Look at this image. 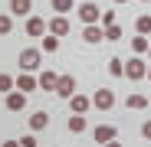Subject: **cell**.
I'll use <instances>...</instances> for the list:
<instances>
[{
	"instance_id": "cell-1",
	"label": "cell",
	"mask_w": 151,
	"mask_h": 147,
	"mask_svg": "<svg viewBox=\"0 0 151 147\" xmlns=\"http://www.w3.org/2000/svg\"><path fill=\"white\" fill-rule=\"evenodd\" d=\"M145 75H148V65H145V59H141V56H132L128 62H125V79L138 82V79H145Z\"/></svg>"
},
{
	"instance_id": "cell-2",
	"label": "cell",
	"mask_w": 151,
	"mask_h": 147,
	"mask_svg": "<svg viewBox=\"0 0 151 147\" xmlns=\"http://www.w3.org/2000/svg\"><path fill=\"white\" fill-rule=\"evenodd\" d=\"M79 20L86 23V26H99V20H102V10H99L95 4H82V7H79Z\"/></svg>"
},
{
	"instance_id": "cell-3",
	"label": "cell",
	"mask_w": 151,
	"mask_h": 147,
	"mask_svg": "<svg viewBox=\"0 0 151 147\" xmlns=\"http://www.w3.org/2000/svg\"><path fill=\"white\" fill-rule=\"evenodd\" d=\"M40 65H43V59H40L36 49H23V53H20V69H23V72H33V69H40Z\"/></svg>"
},
{
	"instance_id": "cell-4",
	"label": "cell",
	"mask_w": 151,
	"mask_h": 147,
	"mask_svg": "<svg viewBox=\"0 0 151 147\" xmlns=\"http://www.w3.org/2000/svg\"><path fill=\"white\" fill-rule=\"evenodd\" d=\"M92 105H95L99 111H109V108L115 105V92H112V88H99L95 98H92Z\"/></svg>"
},
{
	"instance_id": "cell-5",
	"label": "cell",
	"mask_w": 151,
	"mask_h": 147,
	"mask_svg": "<svg viewBox=\"0 0 151 147\" xmlns=\"http://www.w3.org/2000/svg\"><path fill=\"white\" fill-rule=\"evenodd\" d=\"M36 82H40V88H43V92H56V82H59V75H56L53 69H43Z\"/></svg>"
},
{
	"instance_id": "cell-6",
	"label": "cell",
	"mask_w": 151,
	"mask_h": 147,
	"mask_svg": "<svg viewBox=\"0 0 151 147\" xmlns=\"http://www.w3.org/2000/svg\"><path fill=\"white\" fill-rule=\"evenodd\" d=\"M33 88H40V82L33 79V72H20V75H17V92L27 95V92H33Z\"/></svg>"
},
{
	"instance_id": "cell-7",
	"label": "cell",
	"mask_w": 151,
	"mask_h": 147,
	"mask_svg": "<svg viewBox=\"0 0 151 147\" xmlns=\"http://www.w3.org/2000/svg\"><path fill=\"white\" fill-rule=\"evenodd\" d=\"M72 92H76V79H72V75H59L56 95H59V98H72Z\"/></svg>"
},
{
	"instance_id": "cell-8",
	"label": "cell",
	"mask_w": 151,
	"mask_h": 147,
	"mask_svg": "<svg viewBox=\"0 0 151 147\" xmlns=\"http://www.w3.org/2000/svg\"><path fill=\"white\" fill-rule=\"evenodd\" d=\"M23 108H27V95L13 88V92L7 95V111H23Z\"/></svg>"
},
{
	"instance_id": "cell-9",
	"label": "cell",
	"mask_w": 151,
	"mask_h": 147,
	"mask_svg": "<svg viewBox=\"0 0 151 147\" xmlns=\"http://www.w3.org/2000/svg\"><path fill=\"white\" fill-rule=\"evenodd\" d=\"M82 39H86V43H92V46H102V43H105V30H102V26H86Z\"/></svg>"
},
{
	"instance_id": "cell-10",
	"label": "cell",
	"mask_w": 151,
	"mask_h": 147,
	"mask_svg": "<svg viewBox=\"0 0 151 147\" xmlns=\"http://www.w3.org/2000/svg\"><path fill=\"white\" fill-rule=\"evenodd\" d=\"M69 105H72V114H86V111L92 108V98H86V95H72Z\"/></svg>"
},
{
	"instance_id": "cell-11",
	"label": "cell",
	"mask_w": 151,
	"mask_h": 147,
	"mask_svg": "<svg viewBox=\"0 0 151 147\" xmlns=\"http://www.w3.org/2000/svg\"><path fill=\"white\" fill-rule=\"evenodd\" d=\"M49 33H53V36H66L69 33V20L66 16H53V20H49Z\"/></svg>"
},
{
	"instance_id": "cell-12",
	"label": "cell",
	"mask_w": 151,
	"mask_h": 147,
	"mask_svg": "<svg viewBox=\"0 0 151 147\" xmlns=\"http://www.w3.org/2000/svg\"><path fill=\"white\" fill-rule=\"evenodd\" d=\"M95 141H99V144L115 141V124H99V128H95Z\"/></svg>"
},
{
	"instance_id": "cell-13",
	"label": "cell",
	"mask_w": 151,
	"mask_h": 147,
	"mask_svg": "<svg viewBox=\"0 0 151 147\" xmlns=\"http://www.w3.org/2000/svg\"><path fill=\"white\" fill-rule=\"evenodd\" d=\"M43 30H46L43 16H30L27 20V36H43Z\"/></svg>"
},
{
	"instance_id": "cell-14",
	"label": "cell",
	"mask_w": 151,
	"mask_h": 147,
	"mask_svg": "<svg viewBox=\"0 0 151 147\" xmlns=\"http://www.w3.org/2000/svg\"><path fill=\"white\" fill-rule=\"evenodd\" d=\"M49 124V114L46 111H36V114H30V131H43Z\"/></svg>"
},
{
	"instance_id": "cell-15",
	"label": "cell",
	"mask_w": 151,
	"mask_h": 147,
	"mask_svg": "<svg viewBox=\"0 0 151 147\" xmlns=\"http://www.w3.org/2000/svg\"><path fill=\"white\" fill-rule=\"evenodd\" d=\"M148 49H151V43H148V36H135V39H132V53H135V56H145Z\"/></svg>"
},
{
	"instance_id": "cell-16",
	"label": "cell",
	"mask_w": 151,
	"mask_h": 147,
	"mask_svg": "<svg viewBox=\"0 0 151 147\" xmlns=\"http://www.w3.org/2000/svg\"><path fill=\"white\" fill-rule=\"evenodd\" d=\"M10 13L27 16V13H30V0H10Z\"/></svg>"
},
{
	"instance_id": "cell-17",
	"label": "cell",
	"mask_w": 151,
	"mask_h": 147,
	"mask_svg": "<svg viewBox=\"0 0 151 147\" xmlns=\"http://www.w3.org/2000/svg\"><path fill=\"white\" fill-rule=\"evenodd\" d=\"M135 30H138V36H151V16H138Z\"/></svg>"
},
{
	"instance_id": "cell-18",
	"label": "cell",
	"mask_w": 151,
	"mask_h": 147,
	"mask_svg": "<svg viewBox=\"0 0 151 147\" xmlns=\"http://www.w3.org/2000/svg\"><path fill=\"white\" fill-rule=\"evenodd\" d=\"M69 131H72V134H82V131H86V118H82V114H72V118H69Z\"/></svg>"
},
{
	"instance_id": "cell-19",
	"label": "cell",
	"mask_w": 151,
	"mask_h": 147,
	"mask_svg": "<svg viewBox=\"0 0 151 147\" xmlns=\"http://www.w3.org/2000/svg\"><path fill=\"white\" fill-rule=\"evenodd\" d=\"M128 108H135V111L148 108V95H128Z\"/></svg>"
},
{
	"instance_id": "cell-20",
	"label": "cell",
	"mask_w": 151,
	"mask_h": 147,
	"mask_svg": "<svg viewBox=\"0 0 151 147\" xmlns=\"http://www.w3.org/2000/svg\"><path fill=\"white\" fill-rule=\"evenodd\" d=\"M43 49H46V53H56V49H59V36H53V33L43 36Z\"/></svg>"
},
{
	"instance_id": "cell-21",
	"label": "cell",
	"mask_w": 151,
	"mask_h": 147,
	"mask_svg": "<svg viewBox=\"0 0 151 147\" xmlns=\"http://www.w3.org/2000/svg\"><path fill=\"white\" fill-rule=\"evenodd\" d=\"M13 88H17V82H13V79L7 75V72H0V92H7V95H10Z\"/></svg>"
},
{
	"instance_id": "cell-22",
	"label": "cell",
	"mask_w": 151,
	"mask_h": 147,
	"mask_svg": "<svg viewBox=\"0 0 151 147\" xmlns=\"http://www.w3.org/2000/svg\"><path fill=\"white\" fill-rule=\"evenodd\" d=\"M72 7H76V0H53V10L56 13H69Z\"/></svg>"
},
{
	"instance_id": "cell-23",
	"label": "cell",
	"mask_w": 151,
	"mask_h": 147,
	"mask_svg": "<svg viewBox=\"0 0 151 147\" xmlns=\"http://www.w3.org/2000/svg\"><path fill=\"white\" fill-rule=\"evenodd\" d=\"M109 72H112L115 79H122V75H125V62H122V59H112V62H109Z\"/></svg>"
},
{
	"instance_id": "cell-24",
	"label": "cell",
	"mask_w": 151,
	"mask_h": 147,
	"mask_svg": "<svg viewBox=\"0 0 151 147\" xmlns=\"http://www.w3.org/2000/svg\"><path fill=\"white\" fill-rule=\"evenodd\" d=\"M105 39H109V43L122 39V26H118V23H115V26H109V30H105Z\"/></svg>"
},
{
	"instance_id": "cell-25",
	"label": "cell",
	"mask_w": 151,
	"mask_h": 147,
	"mask_svg": "<svg viewBox=\"0 0 151 147\" xmlns=\"http://www.w3.org/2000/svg\"><path fill=\"white\" fill-rule=\"evenodd\" d=\"M10 30H13V20H10V16H0V36L10 33Z\"/></svg>"
},
{
	"instance_id": "cell-26",
	"label": "cell",
	"mask_w": 151,
	"mask_h": 147,
	"mask_svg": "<svg viewBox=\"0 0 151 147\" xmlns=\"http://www.w3.org/2000/svg\"><path fill=\"white\" fill-rule=\"evenodd\" d=\"M20 147H36V137L27 134V137H20Z\"/></svg>"
},
{
	"instance_id": "cell-27",
	"label": "cell",
	"mask_w": 151,
	"mask_h": 147,
	"mask_svg": "<svg viewBox=\"0 0 151 147\" xmlns=\"http://www.w3.org/2000/svg\"><path fill=\"white\" fill-rule=\"evenodd\" d=\"M141 137L151 141V121H145V124H141Z\"/></svg>"
},
{
	"instance_id": "cell-28",
	"label": "cell",
	"mask_w": 151,
	"mask_h": 147,
	"mask_svg": "<svg viewBox=\"0 0 151 147\" xmlns=\"http://www.w3.org/2000/svg\"><path fill=\"white\" fill-rule=\"evenodd\" d=\"M0 147H20V141H7V144H0Z\"/></svg>"
},
{
	"instance_id": "cell-29",
	"label": "cell",
	"mask_w": 151,
	"mask_h": 147,
	"mask_svg": "<svg viewBox=\"0 0 151 147\" xmlns=\"http://www.w3.org/2000/svg\"><path fill=\"white\" fill-rule=\"evenodd\" d=\"M105 147H122V144H118V141H109V144H105Z\"/></svg>"
},
{
	"instance_id": "cell-30",
	"label": "cell",
	"mask_w": 151,
	"mask_h": 147,
	"mask_svg": "<svg viewBox=\"0 0 151 147\" xmlns=\"http://www.w3.org/2000/svg\"><path fill=\"white\" fill-rule=\"evenodd\" d=\"M148 82H151V69H148Z\"/></svg>"
},
{
	"instance_id": "cell-31",
	"label": "cell",
	"mask_w": 151,
	"mask_h": 147,
	"mask_svg": "<svg viewBox=\"0 0 151 147\" xmlns=\"http://www.w3.org/2000/svg\"><path fill=\"white\" fill-rule=\"evenodd\" d=\"M115 4H125V0H115Z\"/></svg>"
},
{
	"instance_id": "cell-32",
	"label": "cell",
	"mask_w": 151,
	"mask_h": 147,
	"mask_svg": "<svg viewBox=\"0 0 151 147\" xmlns=\"http://www.w3.org/2000/svg\"><path fill=\"white\" fill-rule=\"evenodd\" d=\"M148 56H151V49H148Z\"/></svg>"
}]
</instances>
